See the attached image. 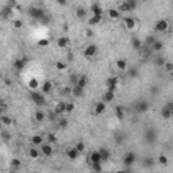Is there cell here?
<instances>
[{
	"mask_svg": "<svg viewBox=\"0 0 173 173\" xmlns=\"http://www.w3.org/2000/svg\"><path fill=\"white\" fill-rule=\"evenodd\" d=\"M114 99H115V92L107 89V91L104 92V95H103V100H104L105 103H111V102H114Z\"/></svg>",
	"mask_w": 173,
	"mask_h": 173,
	"instance_id": "e0dca14e",
	"label": "cell"
},
{
	"mask_svg": "<svg viewBox=\"0 0 173 173\" xmlns=\"http://www.w3.org/2000/svg\"><path fill=\"white\" fill-rule=\"evenodd\" d=\"M172 115H173V112L169 110L168 107H164L161 110V116H162V119H170L172 118Z\"/></svg>",
	"mask_w": 173,
	"mask_h": 173,
	"instance_id": "f546056e",
	"label": "cell"
},
{
	"mask_svg": "<svg viewBox=\"0 0 173 173\" xmlns=\"http://www.w3.org/2000/svg\"><path fill=\"white\" fill-rule=\"evenodd\" d=\"M151 49H153L154 53H159V51H162V49H164V43H162L161 41H154V42L151 43Z\"/></svg>",
	"mask_w": 173,
	"mask_h": 173,
	"instance_id": "ffe728a7",
	"label": "cell"
},
{
	"mask_svg": "<svg viewBox=\"0 0 173 173\" xmlns=\"http://www.w3.org/2000/svg\"><path fill=\"white\" fill-rule=\"evenodd\" d=\"M100 150V153H102V158H103V161H108V158H110V151L107 150V149H104V147H102V149H99Z\"/></svg>",
	"mask_w": 173,
	"mask_h": 173,
	"instance_id": "60d3db41",
	"label": "cell"
},
{
	"mask_svg": "<svg viewBox=\"0 0 173 173\" xmlns=\"http://www.w3.org/2000/svg\"><path fill=\"white\" fill-rule=\"evenodd\" d=\"M92 165V169L95 172H102L103 168H102V162H95V164H91Z\"/></svg>",
	"mask_w": 173,
	"mask_h": 173,
	"instance_id": "ee69618b",
	"label": "cell"
},
{
	"mask_svg": "<svg viewBox=\"0 0 173 173\" xmlns=\"http://www.w3.org/2000/svg\"><path fill=\"white\" fill-rule=\"evenodd\" d=\"M69 38L68 37H59L58 39H57V46H58L59 49H65L68 47V45H69Z\"/></svg>",
	"mask_w": 173,
	"mask_h": 173,
	"instance_id": "9a60e30c",
	"label": "cell"
},
{
	"mask_svg": "<svg viewBox=\"0 0 173 173\" xmlns=\"http://www.w3.org/2000/svg\"><path fill=\"white\" fill-rule=\"evenodd\" d=\"M124 3H126L127 11H132L137 8V0H124Z\"/></svg>",
	"mask_w": 173,
	"mask_h": 173,
	"instance_id": "d590c367",
	"label": "cell"
},
{
	"mask_svg": "<svg viewBox=\"0 0 173 173\" xmlns=\"http://www.w3.org/2000/svg\"><path fill=\"white\" fill-rule=\"evenodd\" d=\"M31 100L38 105V107H42V105H45V103H46V100H45V97H43L42 92L39 93V92L32 91L31 92Z\"/></svg>",
	"mask_w": 173,
	"mask_h": 173,
	"instance_id": "6da1fadb",
	"label": "cell"
},
{
	"mask_svg": "<svg viewBox=\"0 0 173 173\" xmlns=\"http://www.w3.org/2000/svg\"><path fill=\"white\" fill-rule=\"evenodd\" d=\"M34 119L37 122H43L46 119V114L43 112V111H41V110H37L35 114H34Z\"/></svg>",
	"mask_w": 173,
	"mask_h": 173,
	"instance_id": "4316f807",
	"label": "cell"
},
{
	"mask_svg": "<svg viewBox=\"0 0 173 173\" xmlns=\"http://www.w3.org/2000/svg\"><path fill=\"white\" fill-rule=\"evenodd\" d=\"M43 141H45V139H43L42 135H38V134L32 135V137L30 138V142H31L34 146H41L43 143Z\"/></svg>",
	"mask_w": 173,
	"mask_h": 173,
	"instance_id": "2e32d148",
	"label": "cell"
},
{
	"mask_svg": "<svg viewBox=\"0 0 173 173\" xmlns=\"http://www.w3.org/2000/svg\"><path fill=\"white\" fill-rule=\"evenodd\" d=\"M123 23H124V27H126L129 31H132V30L135 29V26H137V20H135L134 18H131V16H127V18L123 19Z\"/></svg>",
	"mask_w": 173,
	"mask_h": 173,
	"instance_id": "5b68a950",
	"label": "cell"
},
{
	"mask_svg": "<svg viewBox=\"0 0 173 173\" xmlns=\"http://www.w3.org/2000/svg\"><path fill=\"white\" fill-rule=\"evenodd\" d=\"M143 165H145V166H153V165H154V159L153 158H146L145 159V164H143Z\"/></svg>",
	"mask_w": 173,
	"mask_h": 173,
	"instance_id": "f5cc1de1",
	"label": "cell"
},
{
	"mask_svg": "<svg viewBox=\"0 0 173 173\" xmlns=\"http://www.w3.org/2000/svg\"><path fill=\"white\" fill-rule=\"evenodd\" d=\"M86 83H88V78H86V76H80V77L77 78V81H76V85H78V86H83V88H85Z\"/></svg>",
	"mask_w": 173,
	"mask_h": 173,
	"instance_id": "836d02e7",
	"label": "cell"
},
{
	"mask_svg": "<svg viewBox=\"0 0 173 173\" xmlns=\"http://www.w3.org/2000/svg\"><path fill=\"white\" fill-rule=\"evenodd\" d=\"M59 5H66V0H56Z\"/></svg>",
	"mask_w": 173,
	"mask_h": 173,
	"instance_id": "9f6ffc18",
	"label": "cell"
},
{
	"mask_svg": "<svg viewBox=\"0 0 173 173\" xmlns=\"http://www.w3.org/2000/svg\"><path fill=\"white\" fill-rule=\"evenodd\" d=\"M74 147L77 149V150L80 151V153H83V151L85 150V145H84L83 142H77V143H76V146H74Z\"/></svg>",
	"mask_w": 173,
	"mask_h": 173,
	"instance_id": "681fc988",
	"label": "cell"
},
{
	"mask_svg": "<svg viewBox=\"0 0 173 173\" xmlns=\"http://www.w3.org/2000/svg\"><path fill=\"white\" fill-rule=\"evenodd\" d=\"M7 5L15 10V7L18 5V0H8V2H7Z\"/></svg>",
	"mask_w": 173,
	"mask_h": 173,
	"instance_id": "816d5d0a",
	"label": "cell"
},
{
	"mask_svg": "<svg viewBox=\"0 0 173 173\" xmlns=\"http://www.w3.org/2000/svg\"><path fill=\"white\" fill-rule=\"evenodd\" d=\"M122 16V12L119 11V8H110L108 10V18L111 20H119Z\"/></svg>",
	"mask_w": 173,
	"mask_h": 173,
	"instance_id": "30bf717a",
	"label": "cell"
},
{
	"mask_svg": "<svg viewBox=\"0 0 173 173\" xmlns=\"http://www.w3.org/2000/svg\"><path fill=\"white\" fill-rule=\"evenodd\" d=\"M142 2H149V0H142Z\"/></svg>",
	"mask_w": 173,
	"mask_h": 173,
	"instance_id": "94428289",
	"label": "cell"
},
{
	"mask_svg": "<svg viewBox=\"0 0 173 173\" xmlns=\"http://www.w3.org/2000/svg\"><path fill=\"white\" fill-rule=\"evenodd\" d=\"M58 126L61 127V129H65V127H68V119L61 118V119L58 120Z\"/></svg>",
	"mask_w": 173,
	"mask_h": 173,
	"instance_id": "7dc6e473",
	"label": "cell"
},
{
	"mask_svg": "<svg viewBox=\"0 0 173 173\" xmlns=\"http://www.w3.org/2000/svg\"><path fill=\"white\" fill-rule=\"evenodd\" d=\"M27 86H29L31 91H37L38 88H41V84H39V81H38L37 78H30Z\"/></svg>",
	"mask_w": 173,
	"mask_h": 173,
	"instance_id": "d6986e66",
	"label": "cell"
},
{
	"mask_svg": "<svg viewBox=\"0 0 173 173\" xmlns=\"http://www.w3.org/2000/svg\"><path fill=\"white\" fill-rule=\"evenodd\" d=\"M5 110H7V105H5V103H4V102H3V103H2V111L4 112Z\"/></svg>",
	"mask_w": 173,
	"mask_h": 173,
	"instance_id": "680465c9",
	"label": "cell"
},
{
	"mask_svg": "<svg viewBox=\"0 0 173 173\" xmlns=\"http://www.w3.org/2000/svg\"><path fill=\"white\" fill-rule=\"evenodd\" d=\"M100 22H102V15H92L88 19V24H91V26H96Z\"/></svg>",
	"mask_w": 173,
	"mask_h": 173,
	"instance_id": "cb8c5ba5",
	"label": "cell"
},
{
	"mask_svg": "<svg viewBox=\"0 0 173 173\" xmlns=\"http://www.w3.org/2000/svg\"><path fill=\"white\" fill-rule=\"evenodd\" d=\"M89 11L92 12V15H102L103 14V8L100 7L99 4H92L91 8H89Z\"/></svg>",
	"mask_w": 173,
	"mask_h": 173,
	"instance_id": "484cf974",
	"label": "cell"
},
{
	"mask_svg": "<svg viewBox=\"0 0 173 173\" xmlns=\"http://www.w3.org/2000/svg\"><path fill=\"white\" fill-rule=\"evenodd\" d=\"M158 164H161V165H168V157L164 156V154H161V156L158 157Z\"/></svg>",
	"mask_w": 173,
	"mask_h": 173,
	"instance_id": "bcb514c9",
	"label": "cell"
},
{
	"mask_svg": "<svg viewBox=\"0 0 173 173\" xmlns=\"http://www.w3.org/2000/svg\"><path fill=\"white\" fill-rule=\"evenodd\" d=\"M89 161L91 164H95V162H103V158H102V153L100 150H95L89 154Z\"/></svg>",
	"mask_w": 173,
	"mask_h": 173,
	"instance_id": "8fae6325",
	"label": "cell"
},
{
	"mask_svg": "<svg viewBox=\"0 0 173 173\" xmlns=\"http://www.w3.org/2000/svg\"><path fill=\"white\" fill-rule=\"evenodd\" d=\"M54 65H56V69H57V70H59V72H64V70H66V69H68L66 62H64V61H57Z\"/></svg>",
	"mask_w": 173,
	"mask_h": 173,
	"instance_id": "74e56055",
	"label": "cell"
},
{
	"mask_svg": "<svg viewBox=\"0 0 173 173\" xmlns=\"http://www.w3.org/2000/svg\"><path fill=\"white\" fill-rule=\"evenodd\" d=\"M0 120H2V123L4 124V126H11V124H12V119H11V116H7V115H4V114H2Z\"/></svg>",
	"mask_w": 173,
	"mask_h": 173,
	"instance_id": "e575fe53",
	"label": "cell"
},
{
	"mask_svg": "<svg viewBox=\"0 0 173 173\" xmlns=\"http://www.w3.org/2000/svg\"><path fill=\"white\" fill-rule=\"evenodd\" d=\"M165 107H168V108H169V110L173 112V102H172V103H168V104L165 105Z\"/></svg>",
	"mask_w": 173,
	"mask_h": 173,
	"instance_id": "6f0895ef",
	"label": "cell"
},
{
	"mask_svg": "<svg viewBox=\"0 0 173 173\" xmlns=\"http://www.w3.org/2000/svg\"><path fill=\"white\" fill-rule=\"evenodd\" d=\"M131 46L134 49H137V50H141V49H142V42H141V39L139 38H132L131 39Z\"/></svg>",
	"mask_w": 173,
	"mask_h": 173,
	"instance_id": "1f68e13d",
	"label": "cell"
},
{
	"mask_svg": "<svg viewBox=\"0 0 173 173\" xmlns=\"http://www.w3.org/2000/svg\"><path fill=\"white\" fill-rule=\"evenodd\" d=\"M164 68L166 69V72H173V62L166 61V62H165V65H164Z\"/></svg>",
	"mask_w": 173,
	"mask_h": 173,
	"instance_id": "c3c4849f",
	"label": "cell"
},
{
	"mask_svg": "<svg viewBox=\"0 0 173 173\" xmlns=\"http://www.w3.org/2000/svg\"><path fill=\"white\" fill-rule=\"evenodd\" d=\"M11 24H12V27L15 30H22V29H23V22H22L20 19H14V20H11Z\"/></svg>",
	"mask_w": 173,
	"mask_h": 173,
	"instance_id": "8d00e7d4",
	"label": "cell"
},
{
	"mask_svg": "<svg viewBox=\"0 0 173 173\" xmlns=\"http://www.w3.org/2000/svg\"><path fill=\"white\" fill-rule=\"evenodd\" d=\"M51 89H53V83H51L50 80H45L42 84H41V92H42L43 95L50 93Z\"/></svg>",
	"mask_w": 173,
	"mask_h": 173,
	"instance_id": "ba28073f",
	"label": "cell"
},
{
	"mask_svg": "<svg viewBox=\"0 0 173 173\" xmlns=\"http://www.w3.org/2000/svg\"><path fill=\"white\" fill-rule=\"evenodd\" d=\"M86 14H88V11H86L85 8L78 7L77 10H76V18H78V19H84V18H86Z\"/></svg>",
	"mask_w": 173,
	"mask_h": 173,
	"instance_id": "83f0119b",
	"label": "cell"
},
{
	"mask_svg": "<svg viewBox=\"0 0 173 173\" xmlns=\"http://www.w3.org/2000/svg\"><path fill=\"white\" fill-rule=\"evenodd\" d=\"M156 31L158 32H166L169 30V22L166 19H159V20L156 22V26H154Z\"/></svg>",
	"mask_w": 173,
	"mask_h": 173,
	"instance_id": "7a4b0ae2",
	"label": "cell"
},
{
	"mask_svg": "<svg viewBox=\"0 0 173 173\" xmlns=\"http://www.w3.org/2000/svg\"><path fill=\"white\" fill-rule=\"evenodd\" d=\"M49 43H50V41H49L47 38H43V39H39V41H38L37 45L39 46V47H46V46H49Z\"/></svg>",
	"mask_w": 173,
	"mask_h": 173,
	"instance_id": "b9f144b4",
	"label": "cell"
},
{
	"mask_svg": "<svg viewBox=\"0 0 173 173\" xmlns=\"http://www.w3.org/2000/svg\"><path fill=\"white\" fill-rule=\"evenodd\" d=\"M165 62H166V61H165L162 57H158V58L156 59V65H157V66H164Z\"/></svg>",
	"mask_w": 173,
	"mask_h": 173,
	"instance_id": "f907efd6",
	"label": "cell"
},
{
	"mask_svg": "<svg viewBox=\"0 0 173 173\" xmlns=\"http://www.w3.org/2000/svg\"><path fill=\"white\" fill-rule=\"evenodd\" d=\"M41 154H42V153H41V150H38V149H35V147H31L29 150V157L31 159H38L41 157Z\"/></svg>",
	"mask_w": 173,
	"mask_h": 173,
	"instance_id": "44dd1931",
	"label": "cell"
},
{
	"mask_svg": "<svg viewBox=\"0 0 173 173\" xmlns=\"http://www.w3.org/2000/svg\"><path fill=\"white\" fill-rule=\"evenodd\" d=\"M116 68H118L119 70H126L127 69V61L123 58L118 59V61H116Z\"/></svg>",
	"mask_w": 173,
	"mask_h": 173,
	"instance_id": "d6a6232c",
	"label": "cell"
},
{
	"mask_svg": "<svg viewBox=\"0 0 173 173\" xmlns=\"http://www.w3.org/2000/svg\"><path fill=\"white\" fill-rule=\"evenodd\" d=\"M118 83H119V77H118V76L110 77V78L107 80V89H108V91L115 92L116 88H118Z\"/></svg>",
	"mask_w": 173,
	"mask_h": 173,
	"instance_id": "277c9868",
	"label": "cell"
},
{
	"mask_svg": "<svg viewBox=\"0 0 173 173\" xmlns=\"http://www.w3.org/2000/svg\"><path fill=\"white\" fill-rule=\"evenodd\" d=\"M22 166V161L19 158H12L11 159V168L12 169H19Z\"/></svg>",
	"mask_w": 173,
	"mask_h": 173,
	"instance_id": "ab89813d",
	"label": "cell"
},
{
	"mask_svg": "<svg viewBox=\"0 0 173 173\" xmlns=\"http://www.w3.org/2000/svg\"><path fill=\"white\" fill-rule=\"evenodd\" d=\"M26 62H27L26 58H18L15 62H14V68H15L16 70H22L24 66H26Z\"/></svg>",
	"mask_w": 173,
	"mask_h": 173,
	"instance_id": "ac0fdd59",
	"label": "cell"
},
{
	"mask_svg": "<svg viewBox=\"0 0 173 173\" xmlns=\"http://www.w3.org/2000/svg\"><path fill=\"white\" fill-rule=\"evenodd\" d=\"M147 110H149V104H147V102H145V100H142V102H139L137 104V111H138V112H146Z\"/></svg>",
	"mask_w": 173,
	"mask_h": 173,
	"instance_id": "603a6c76",
	"label": "cell"
},
{
	"mask_svg": "<svg viewBox=\"0 0 173 173\" xmlns=\"http://www.w3.org/2000/svg\"><path fill=\"white\" fill-rule=\"evenodd\" d=\"M62 93L64 95H72V88H70V86H65V88H62Z\"/></svg>",
	"mask_w": 173,
	"mask_h": 173,
	"instance_id": "db71d44e",
	"label": "cell"
},
{
	"mask_svg": "<svg viewBox=\"0 0 173 173\" xmlns=\"http://www.w3.org/2000/svg\"><path fill=\"white\" fill-rule=\"evenodd\" d=\"M96 53H97V46L95 43H91V45H88L84 49V56L85 57H93Z\"/></svg>",
	"mask_w": 173,
	"mask_h": 173,
	"instance_id": "52a82bcc",
	"label": "cell"
},
{
	"mask_svg": "<svg viewBox=\"0 0 173 173\" xmlns=\"http://www.w3.org/2000/svg\"><path fill=\"white\" fill-rule=\"evenodd\" d=\"M156 139H157L156 131H154L153 129L147 130V132H146V141H147V142H156Z\"/></svg>",
	"mask_w": 173,
	"mask_h": 173,
	"instance_id": "d4e9b609",
	"label": "cell"
},
{
	"mask_svg": "<svg viewBox=\"0 0 173 173\" xmlns=\"http://www.w3.org/2000/svg\"><path fill=\"white\" fill-rule=\"evenodd\" d=\"M115 115H116V118H118L119 120H123L124 119V108L118 105V107L115 108Z\"/></svg>",
	"mask_w": 173,
	"mask_h": 173,
	"instance_id": "4dcf8cb0",
	"label": "cell"
},
{
	"mask_svg": "<svg viewBox=\"0 0 173 173\" xmlns=\"http://www.w3.org/2000/svg\"><path fill=\"white\" fill-rule=\"evenodd\" d=\"M78 154H80V151H78L76 147H72V149H69V150L66 151V156H68L69 159H76L78 157Z\"/></svg>",
	"mask_w": 173,
	"mask_h": 173,
	"instance_id": "7402d4cb",
	"label": "cell"
},
{
	"mask_svg": "<svg viewBox=\"0 0 173 173\" xmlns=\"http://www.w3.org/2000/svg\"><path fill=\"white\" fill-rule=\"evenodd\" d=\"M129 76H130V77H132V78L137 77V76H138V69H137V68H134V66L130 68V69H129Z\"/></svg>",
	"mask_w": 173,
	"mask_h": 173,
	"instance_id": "7bdbcfd3",
	"label": "cell"
},
{
	"mask_svg": "<svg viewBox=\"0 0 173 173\" xmlns=\"http://www.w3.org/2000/svg\"><path fill=\"white\" fill-rule=\"evenodd\" d=\"M65 107H66V102H58L54 105V114H56V115L65 114Z\"/></svg>",
	"mask_w": 173,
	"mask_h": 173,
	"instance_id": "7c38bea8",
	"label": "cell"
},
{
	"mask_svg": "<svg viewBox=\"0 0 173 173\" xmlns=\"http://www.w3.org/2000/svg\"><path fill=\"white\" fill-rule=\"evenodd\" d=\"M105 107H107V103H105L104 100H100V102H97L96 104H95V112H96L97 115H100V114H103L105 111Z\"/></svg>",
	"mask_w": 173,
	"mask_h": 173,
	"instance_id": "4fadbf2b",
	"label": "cell"
},
{
	"mask_svg": "<svg viewBox=\"0 0 173 173\" xmlns=\"http://www.w3.org/2000/svg\"><path fill=\"white\" fill-rule=\"evenodd\" d=\"M76 110V104L73 102H68L66 107H65V114H72Z\"/></svg>",
	"mask_w": 173,
	"mask_h": 173,
	"instance_id": "f35d334b",
	"label": "cell"
},
{
	"mask_svg": "<svg viewBox=\"0 0 173 173\" xmlns=\"http://www.w3.org/2000/svg\"><path fill=\"white\" fill-rule=\"evenodd\" d=\"M29 14L32 16V18H35V19H43V16H45V11L39 10V8H35V7L30 8V12Z\"/></svg>",
	"mask_w": 173,
	"mask_h": 173,
	"instance_id": "9c48e42d",
	"label": "cell"
},
{
	"mask_svg": "<svg viewBox=\"0 0 173 173\" xmlns=\"http://www.w3.org/2000/svg\"><path fill=\"white\" fill-rule=\"evenodd\" d=\"M12 11H14V8H11V7H8V5H5V7L3 8V11H2L3 18H4V19L11 18V15H12Z\"/></svg>",
	"mask_w": 173,
	"mask_h": 173,
	"instance_id": "f1b7e54d",
	"label": "cell"
},
{
	"mask_svg": "<svg viewBox=\"0 0 173 173\" xmlns=\"http://www.w3.org/2000/svg\"><path fill=\"white\" fill-rule=\"evenodd\" d=\"M41 153H42L45 157L53 156L54 149H53V146H51V143L50 142H43L42 145H41Z\"/></svg>",
	"mask_w": 173,
	"mask_h": 173,
	"instance_id": "3957f363",
	"label": "cell"
},
{
	"mask_svg": "<svg viewBox=\"0 0 173 173\" xmlns=\"http://www.w3.org/2000/svg\"><path fill=\"white\" fill-rule=\"evenodd\" d=\"M84 95V88L83 86H78V85H73L72 86V96L74 97H81Z\"/></svg>",
	"mask_w": 173,
	"mask_h": 173,
	"instance_id": "5bb4252c",
	"label": "cell"
},
{
	"mask_svg": "<svg viewBox=\"0 0 173 173\" xmlns=\"http://www.w3.org/2000/svg\"><path fill=\"white\" fill-rule=\"evenodd\" d=\"M85 37H88V38L93 37V31H92L91 29H86V30H85Z\"/></svg>",
	"mask_w": 173,
	"mask_h": 173,
	"instance_id": "11a10c76",
	"label": "cell"
},
{
	"mask_svg": "<svg viewBox=\"0 0 173 173\" xmlns=\"http://www.w3.org/2000/svg\"><path fill=\"white\" fill-rule=\"evenodd\" d=\"M46 141H47V142H50V143L56 142V141H57L56 134H53V132H49V134H47V137H46Z\"/></svg>",
	"mask_w": 173,
	"mask_h": 173,
	"instance_id": "f6af8a7d",
	"label": "cell"
},
{
	"mask_svg": "<svg viewBox=\"0 0 173 173\" xmlns=\"http://www.w3.org/2000/svg\"><path fill=\"white\" fill-rule=\"evenodd\" d=\"M4 83H5V85H11V80H10V78H5Z\"/></svg>",
	"mask_w": 173,
	"mask_h": 173,
	"instance_id": "91938a15",
	"label": "cell"
},
{
	"mask_svg": "<svg viewBox=\"0 0 173 173\" xmlns=\"http://www.w3.org/2000/svg\"><path fill=\"white\" fill-rule=\"evenodd\" d=\"M135 159H137V156H135V153L130 151V153H127L126 156H124V158H123V164L126 165V166H131V165H134Z\"/></svg>",
	"mask_w": 173,
	"mask_h": 173,
	"instance_id": "8992f818",
	"label": "cell"
}]
</instances>
